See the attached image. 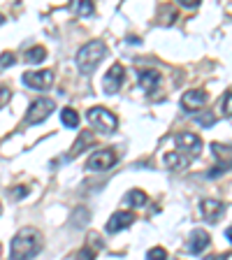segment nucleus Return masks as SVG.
Here are the masks:
<instances>
[{"label":"nucleus","instance_id":"nucleus-1","mask_svg":"<svg viewBox=\"0 0 232 260\" xmlns=\"http://www.w3.org/2000/svg\"><path fill=\"white\" fill-rule=\"evenodd\" d=\"M42 251V233L38 228H21L10 244L12 260H30Z\"/></svg>","mask_w":232,"mask_h":260},{"label":"nucleus","instance_id":"nucleus-2","mask_svg":"<svg viewBox=\"0 0 232 260\" xmlns=\"http://www.w3.org/2000/svg\"><path fill=\"white\" fill-rule=\"evenodd\" d=\"M105 54H107V44L103 40H91L84 47L77 51V68H79L81 75H93L95 68L103 63Z\"/></svg>","mask_w":232,"mask_h":260},{"label":"nucleus","instance_id":"nucleus-3","mask_svg":"<svg viewBox=\"0 0 232 260\" xmlns=\"http://www.w3.org/2000/svg\"><path fill=\"white\" fill-rule=\"evenodd\" d=\"M86 119H88V123L97 130V133H105V135H109V133H114V130L119 128V119H116V114H114L112 109H107V107H91L86 112Z\"/></svg>","mask_w":232,"mask_h":260},{"label":"nucleus","instance_id":"nucleus-4","mask_svg":"<svg viewBox=\"0 0 232 260\" xmlns=\"http://www.w3.org/2000/svg\"><path fill=\"white\" fill-rule=\"evenodd\" d=\"M54 109H56V103L51 98H38V100H32L26 112V123L28 125L42 123V121L49 119V114H54Z\"/></svg>","mask_w":232,"mask_h":260},{"label":"nucleus","instance_id":"nucleus-5","mask_svg":"<svg viewBox=\"0 0 232 260\" xmlns=\"http://www.w3.org/2000/svg\"><path fill=\"white\" fill-rule=\"evenodd\" d=\"M119 160V153L114 149H100V151H93L86 160V170L88 172H107L116 165Z\"/></svg>","mask_w":232,"mask_h":260},{"label":"nucleus","instance_id":"nucleus-6","mask_svg":"<svg viewBox=\"0 0 232 260\" xmlns=\"http://www.w3.org/2000/svg\"><path fill=\"white\" fill-rule=\"evenodd\" d=\"M23 84L35 91H47L54 86V72L51 70H32L23 75Z\"/></svg>","mask_w":232,"mask_h":260},{"label":"nucleus","instance_id":"nucleus-7","mask_svg":"<svg viewBox=\"0 0 232 260\" xmlns=\"http://www.w3.org/2000/svg\"><path fill=\"white\" fill-rule=\"evenodd\" d=\"M174 144H177V151H181V153L188 151L190 158H195L202 151V140L195 133H177L174 135Z\"/></svg>","mask_w":232,"mask_h":260},{"label":"nucleus","instance_id":"nucleus-8","mask_svg":"<svg viewBox=\"0 0 232 260\" xmlns=\"http://www.w3.org/2000/svg\"><path fill=\"white\" fill-rule=\"evenodd\" d=\"M123 79H125L123 65H121V63H114L112 68L107 70V75H105V81H103L105 93H107V95H114V93H119L121 86H123Z\"/></svg>","mask_w":232,"mask_h":260},{"label":"nucleus","instance_id":"nucleus-9","mask_svg":"<svg viewBox=\"0 0 232 260\" xmlns=\"http://www.w3.org/2000/svg\"><path fill=\"white\" fill-rule=\"evenodd\" d=\"M207 100H209V95H207L205 88H190V91H186L184 98H181V107H184L186 112H200L207 105Z\"/></svg>","mask_w":232,"mask_h":260},{"label":"nucleus","instance_id":"nucleus-10","mask_svg":"<svg viewBox=\"0 0 232 260\" xmlns=\"http://www.w3.org/2000/svg\"><path fill=\"white\" fill-rule=\"evenodd\" d=\"M209 244H211L209 233H207V230H202V228H197V230H193V233H190L188 242H186V251H188V253H193V255H197V253H202Z\"/></svg>","mask_w":232,"mask_h":260},{"label":"nucleus","instance_id":"nucleus-11","mask_svg":"<svg viewBox=\"0 0 232 260\" xmlns=\"http://www.w3.org/2000/svg\"><path fill=\"white\" fill-rule=\"evenodd\" d=\"M132 223H135V214H132V211H116L107 221V233L116 235V233H121V230H125V228H130Z\"/></svg>","mask_w":232,"mask_h":260},{"label":"nucleus","instance_id":"nucleus-12","mask_svg":"<svg viewBox=\"0 0 232 260\" xmlns=\"http://www.w3.org/2000/svg\"><path fill=\"white\" fill-rule=\"evenodd\" d=\"M200 211H202V216H205V221L216 223V221H221L223 214H225V205L218 200H202Z\"/></svg>","mask_w":232,"mask_h":260},{"label":"nucleus","instance_id":"nucleus-13","mask_svg":"<svg viewBox=\"0 0 232 260\" xmlns=\"http://www.w3.org/2000/svg\"><path fill=\"white\" fill-rule=\"evenodd\" d=\"M162 160H165V165H168L170 170H181V168H188L190 162H193V158L181 151H170V153H165Z\"/></svg>","mask_w":232,"mask_h":260},{"label":"nucleus","instance_id":"nucleus-14","mask_svg":"<svg viewBox=\"0 0 232 260\" xmlns=\"http://www.w3.org/2000/svg\"><path fill=\"white\" fill-rule=\"evenodd\" d=\"M160 84V72L158 70H142L140 72V86L144 88L146 93H153Z\"/></svg>","mask_w":232,"mask_h":260},{"label":"nucleus","instance_id":"nucleus-15","mask_svg":"<svg viewBox=\"0 0 232 260\" xmlns=\"http://www.w3.org/2000/svg\"><path fill=\"white\" fill-rule=\"evenodd\" d=\"M86 146H93V133H91V130H81V133H79V140L75 142L70 156H79V153L84 151Z\"/></svg>","mask_w":232,"mask_h":260},{"label":"nucleus","instance_id":"nucleus-16","mask_svg":"<svg viewBox=\"0 0 232 260\" xmlns=\"http://www.w3.org/2000/svg\"><path fill=\"white\" fill-rule=\"evenodd\" d=\"M23 60H26V63H30V65L42 63V60H47V49H44V47H32V49H28L26 56H23Z\"/></svg>","mask_w":232,"mask_h":260},{"label":"nucleus","instance_id":"nucleus-17","mask_svg":"<svg viewBox=\"0 0 232 260\" xmlns=\"http://www.w3.org/2000/svg\"><path fill=\"white\" fill-rule=\"evenodd\" d=\"M60 121H63L65 128H77V125H79V114H77L72 107H63V112H60Z\"/></svg>","mask_w":232,"mask_h":260},{"label":"nucleus","instance_id":"nucleus-18","mask_svg":"<svg viewBox=\"0 0 232 260\" xmlns=\"http://www.w3.org/2000/svg\"><path fill=\"white\" fill-rule=\"evenodd\" d=\"M128 202H130V207H144L146 202H149V195L144 193V190H140V188H135V190H130L128 193Z\"/></svg>","mask_w":232,"mask_h":260},{"label":"nucleus","instance_id":"nucleus-19","mask_svg":"<svg viewBox=\"0 0 232 260\" xmlns=\"http://www.w3.org/2000/svg\"><path fill=\"white\" fill-rule=\"evenodd\" d=\"M75 12L79 16H93V14H95V7H93V3H86V0H77V3H75Z\"/></svg>","mask_w":232,"mask_h":260},{"label":"nucleus","instance_id":"nucleus-20","mask_svg":"<svg viewBox=\"0 0 232 260\" xmlns=\"http://www.w3.org/2000/svg\"><path fill=\"white\" fill-rule=\"evenodd\" d=\"M95 255H97V246H93V244L88 242V246H84V249L79 251L77 260H95Z\"/></svg>","mask_w":232,"mask_h":260},{"label":"nucleus","instance_id":"nucleus-21","mask_svg":"<svg viewBox=\"0 0 232 260\" xmlns=\"http://www.w3.org/2000/svg\"><path fill=\"white\" fill-rule=\"evenodd\" d=\"M146 260H168V251L162 246H153L149 253H146Z\"/></svg>","mask_w":232,"mask_h":260},{"label":"nucleus","instance_id":"nucleus-22","mask_svg":"<svg viewBox=\"0 0 232 260\" xmlns=\"http://www.w3.org/2000/svg\"><path fill=\"white\" fill-rule=\"evenodd\" d=\"M221 112L225 114V116H232V88L223 95V100H221Z\"/></svg>","mask_w":232,"mask_h":260},{"label":"nucleus","instance_id":"nucleus-23","mask_svg":"<svg viewBox=\"0 0 232 260\" xmlns=\"http://www.w3.org/2000/svg\"><path fill=\"white\" fill-rule=\"evenodd\" d=\"M10 65H14V54L5 51V54L0 56V68H10Z\"/></svg>","mask_w":232,"mask_h":260},{"label":"nucleus","instance_id":"nucleus-24","mask_svg":"<svg viewBox=\"0 0 232 260\" xmlns=\"http://www.w3.org/2000/svg\"><path fill=\"white\" fill-rule=\"evenodd\" d=\"M10 95H12V91L7 86H0V107H5L7 103H10Z\"/></svg>","mask_w":232,"mask_h":260},{"label":"nucleus","instance_id":"nucleus-25","mask_svg":"<svg viewBox=\"0 0 232 260\" xmlns=\"http://www.w3.org/2000/svg\"><path fill=\"white\" fill-rule=\"evenodd\" d=\"M26 195H28L26 186H16V188L12 190V198H14V200H19V198H26Z\"/></svg>","mask_w":232,"mask_h":260},{"label":"nucleus","instance_id":"nucleus-26","mask_svg":"<svg viewBox=\"0 0 232 260\" xmlns=\"http://www.w3.org/2000/svg\"><path fill=\"white\" fill-rule=\"evenodd\" d=\"M179 5L186 7V10H195V7L200 5V0H179Z\"/></svg>","mask_w":232,"mask_h":260},{"label":"nucleus","instance_id":"nucleus-27","mask_svg":"<svg viewBox=\"0 0 232 260\" xmlns=\"http://www.w3.org/2000/svg\"><path fill=\"white\" fill-rule=\"evenodd\" d=\"M225 237H227V239H230V242H232V225H230V228H227V230H225Z\"/></svg>","mask_w":232,"mask_h":260},{"label":"nucleus","instance_id":"nucleus-28","mask_svg":"<svg viewBox=\"0 0 232 260\" xmlns=\"http://www.w3.org/2000/svg\"><path fill=\"white\" fill-rule=\"evenodd\" d=\"M205 260H223V258H221V255H207Z\"/></svg>","mask_w":232,"mask_h":260},{"label":"nucleus","instance_id":"nucleus-29","mask_svg":"<svg viewBox=\"0 0 232 260\" xmlns=\"http://www.w3.org/2000/svg\"><path fill=\"white\" fill-rule=\"evenodd\" d=\"M0 214H3V205H0Z\"/></svg>","mask_w":232,"mask_h":260},{"label":"nucleus","instance_id":"nucleus-30","mask_svg":"<svg viewBox=\"0 0 232 260\" xmlns=\"http://www.w3.org/2000/svg\"><path fill=\"white\" fill-rule=\"evenodd\" d=\"M0 21H3V14H0Z\"/></svg>","mask_w":232,"mask_h":260},{"label":"nucleus","instance_id":"nucleus-31","mask_svg":"<svg viewBox=\"0 0 232 260\" xmlns=\"http://www.w3.org/2000/svg\"><path fill=\"white\" fill-rule=\"evenodd\" d=\"M0 253H3V249H0Z\"/></svg>","mask_w":232,"mask_h":260}]
</instances>
